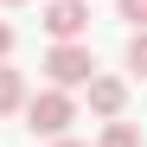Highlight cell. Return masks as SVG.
<instances>
[{
  "mask_svg": "<svg viewBox=\"0 0 147 147\" xmlns=\"http://www.w3.org/2000/svg\"><path fill=\"white\" fill-rule=\"evenodd\" d=\"M7 51H13V26L0 19V64H7Z\"/></svg>",
  "mask_w": 147,
  "mask_h": 147,
  "instance_id": "cell-9",
  "label": "cell"
},
{
  "mask_svg": "<svg viewBox=\"0 0 147 147\" xmlns=\"http://www.w3.org/2000/svg\"><path fill=\"white\" fill-rule=\"evenodd\" d=\"M83 26H90V7H83V0H51V7H45V32H51L58 45L83 38Z\"/></svg>",
  "mask_w": 147,
  "mask_h": 147,
  "instance_id": "cell-3",
  "label": "cell"
},
{
  "mask_svg": "<svg viewBox=\"0 0 147 147\" xmlns=\"http://www.w3.org/2000/svg\"><path fill=\"white\" fill-rule=\"evenodd\" d=\"M77 121V102H70L64 90H38L32 102H26V128L32 134H51V141H64V128Z\"/></svg>",
  "mask_w": 147,
  "mask_h": 147,
  "instance_id": "cell-2",
  "label": "cell"
},
{
  "mask_svg": "<svg viewBox=\"0 0 147 147\" xmlns=\"http://www.w3.org/2000/svg\"><path fill=\"white\" fill-rule=\"evenodd\" d=\"M0 7H26V0H0Z\"/></svg>",
  "mask_w": 147,
  "mask_h": 147,
  "instance_id": "cell-11",
  "label": "cell"
},
{
  "mask_svg": "<svg viewBox=\"0 0 147 147\" xmlns=\"http://www.w3.org/2000/svg\"><path fill=\"white\" fill-rule=\"evenodd\" d=\"M45 77H51V90H77V83H90L96 77V58H90V45H51L45 51Z\"/></svg>",
  "mask_w": 147,
  "mask_h": 147,
  "instance_id": "cell-1",
  "label": "cell"
},
{
  "mask_svg": "<svg viewBox=\"0 0 147 147\" xmlns=\"http://www.w3.org/2000/svg\"><path fill=\"white\" fill-rule=\"evenodd\" d=\"M90 109L102 121H115L121 109H128V83H121V77H90Z\"/></svg>",
  "mask_w": 147,
  "mask_h": 147,
  "instance_id": "cell-4",
  "label": "cell"
},
{
  "mask_svg": "<svg viewBox=\"0 0 147 147\" xmlns=\"http://www.w3.org/2000/svg\"><path fill=\"white\" fill-rule=\"evenodd\" d=\"M128 70H134V77H147V26L128 38Z\"/></svg>",
  "mask_w": 147,
  "mask_h": 147,
  "instance_id": "cell-7",
  "label": "cell"
},
{
  "mask_svg": "<svg viewBox=\"0 0 147 147\" xmlns=\"http://www.w3.org/2000/svg\"><path fill=\"white\" fill-rule=\"evenodd\" d=\"M13 109H26V77L13 64H0V115H13Z\"/></svg>",
  "mask_w": 147,
  "mask_h": 147,
  "instance_id": "cell-5",
  "label": "cell"
},
{
  "mask_svg": "<svg viewBox=\"0 0 147 147\" xmlns=\"http://www.w3.org/2000/svg\"><path fill=\"white\" fill-rule=\"evenodd\" d=\"M51 147H83V141H51Z\"/></svg>",
  "mask_w": 147,
  "mask_h": 147,
  "instance_id": "cell-10",
  "label": "cell"
},
{
  "mask_svg": "<svg viewBox=\"0 0 147 147\" xmlns=\"http://www.w3.org/2000/svg\"><path fill=\"white\" fill-rule=\"evenodd\" d=\"M96 147H141V134L128 128V121H109V128H102V141H96Z\"/></svg>",
  "mask_w": 147,
  "mask_h": 147,
  "instance_id": "cell-6",
  "label": "cell"
},
{
  "mask_svg": "<svg viewBox=\"0 0 147 147\" xmlns=\"http://www.w3.org/2000/svg\"><path fill=\"white\" fill-rule=\"evenodd\" d=\"M115 7H121V19H134V32L147 26V0H115Z\"/></svg>",
  "mask_w": 147,
  "mask_h": 147,
  "instance_id": "cell-8",
  "label": "cell"
}]
</instances>
